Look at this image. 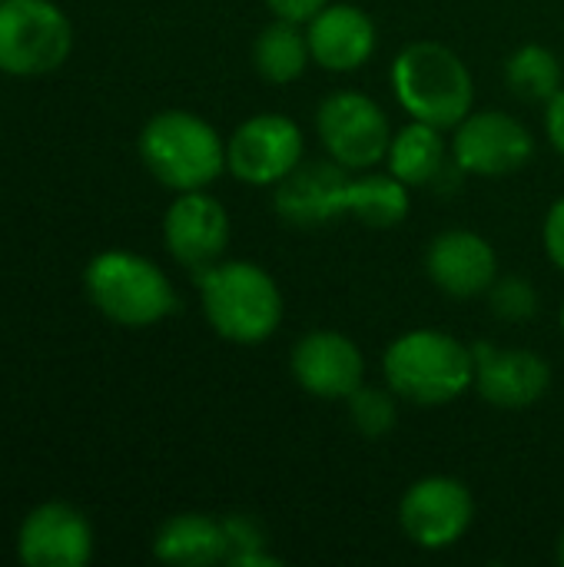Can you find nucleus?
Masks as SVG:
<instances>
[{
    "label": "nucleus",
    "instance_id": "nucleus-1",
    "mask_svg": "<svg viewBox=\"0 0 564 567\" xmlns=\"http://www.w3.org/2000/svg\"><path fill=\"white\" fill-rule=\"evenodd\" d=\"M386 382L412 405H449L475 382V355L459 339L416 329L399 336L382 359Z\"/></svg>",
    "mask_w": 564,
    "mask_h": 567
},
{
    "label": "nucleus",
    "instance_id": "nucleus-2",
    "mask_svg": "<svg viewBox=\"0 0 564 567\" xmlns=\"http://www.w3.org/2000/svg\"><path fill=\"white\" fill-rule=\"evenodd\" d=\"M203 312L216 336L256 346L279 329L283 296L273 276L256 262H213L196 272Z\"/></svg>",
    "mask_w": 564,
    "mask_h": 567
},
{
    "label": "nucleus",
    "instance_id": "nucleus-3",
    "mask_svg": "<svg viewBox=\"0 0 564 567\" xmlns=\"http://www.w3.org/2000/svg\"><path fill=\"white\" fill-rule=\"evenodd\" d=\"M86 299L100 316L123 329H146L176 309L170 276L146 256L126 249H103L83 269Z\"/></svg>",
    "mask_w": 564,
    "mask_h": 567
},
{
    "label": "nucleus",
    "instance_id": "nucleus-4",
    "mask_svg": "<svg viewBox=\"0 0 564 567\" xmlns=\"http://www.w3.org/2000/svg\"><path fill=\"white\" fill-rule=\"evenodd\" d=\"M136 146L150 176L176 193L206 189L226 166V143L189 110H163L150 116Z\"/></svg>",
    "mask_w": 564,
    "mask_h": 567
},
{
    "label": "nucleus",
    "instance_id": "nucleus-5",
    "mask_svg": "<svg viewBox=\"0 0 564 567\" xmlns=\"http://www.w3.org/2000/svg\"><path fill=\"white\" fill-rule=\"evenodd\" d=\"M392 90L412 120L439 130L459 126L472 113L475 86L462 56L442 43L419 40L392 63Z\"/></svg>",
    "mask_w": 564,
    "mask_h": 567
},
{
    "label": "nucleus",
    "instance_id": "nucleus-6",
    "mask_svg": "<svg viewBox=\"0 0 564 567\" xmlns=\"http://www.w3.org/2000/svg\"><path fill=\"white\" fill-rule=\"evenodd\" d=\"M73 23L53 0H0V73L43 76L66 63Z\"/></svg>",
    "mask_w": 564,
    "mask_h": 567
},
{
    "label": "nucleus",
    "instance_id": "nucleus-7",
    "mask_svg": "<svg viewBox=\"0 0 564 567\" xmlns=\"http://www.w3.org/2000/svg\"><path fill=\"white\" fill-rule=\"evenodd\" d=\"M316 130L336 163L346 169L376 166L392 143L389 120L376 100L356 90H339L322 100L316 113Z\"/></svg>",
    "mask_w": 564,
    "mask_h": 567
},
{
    "label": "nucleus",
    "instance_id": "nucleus-8",
    "mask_svg": "<svg viewBox=\"0 0 564 567\" xmlns=\"http://www.w3.org/2000/svg\"><path fill=\"white\" fill-rule=\"evenodd\" d=\"M302 163V130L283 113L246 120L226 143V166L249 186H269Z\"/></svg>",
    "mask_w": 564,
    "mask_h": 567
},
{
    "label": "nucleus",
    "instance_id": "nucleus-9",
    "mask_svg": "<svg viewBox=\"0 0 564 567\" xmlns=\"http://www.w3.org/2000/svg\"><path fill=\"white\" fill-rule=\"evenodd\" d=\"M472 515H475V502L469 488L445 475L416 482L399 505L402 532L425 551L452 548L469 532Z\"/></svg>",
    "mask_w": 564,
    "mask_h": 567
},
{
    "label": "nucleus",
    "instance_id": "nucleus-10",
    "mask_svg": "<svg viewBox=\"0 0 564 567\" xmlns=\"http://www.w3.org/2000/svg\"><path fill=\"white\" fill-rule=\"evenodd\" d=\"M535 153L532 133L502 110L469 113L455 133V163L472 176L519 173Z\"/></svg>",
    "mask_w": 564,
    "mask_h": 567
},
{
    "label": "nucleus",
    "instance_id": "nucleus-11",
    "mask_svg": "<svg viewBox=\"0 0 564 567\" xmlns=\"http://www.w3.org/2000/svg\"><path fill=\"white\" fill-rule=\"evenodd\" d=\"M17 558L27 567H83L93 558V528L80 508L43 502L20 522Z\"/></svg>",
    "mask_w": 564,
    "mask_h": 567
},
{
    "label": "nucleus",
    "instance_id": "nucleus-12",
    "mask_svg": "<svg viewBox=\"0 0 564 567\" xmlns=\"http://www.w3.org/2000/svg\"><path fill=\"white\" fill-rule=\"evenodd\" d=\"M349 186L352 176L346 173L342 163L309 159L276 183L273 206L283 223L299 229H316L349 213Z\"/></svg>",
    "mask_w": 564,
    "mask_h": 567
},
{
    "label": "nucleus",
    "instance_id": "nucleus-13",
    "mask_svg": "<svg viewBox=\"0 0 564 567\" xmlns=\"http://www.w3.org/2000/svg\"><path fill=\"white\" fill-rule=\"evenodd\" d=\"M163 239L173 259L193 272L209 269L229 246V216L203 189L180 193L163 216Z\"/></svg>",
    "mask_w": 564,
    "mask_h": 567
},
{
    "label": "nucleus",
    "instance_id": "nucleus-14",
    "mask_svg": "<svg viewBox=\"0 0 564 567\" xmlns=\"http://www.w3.org/2000/svg\"><path fill=\"white\" fill-rule=\"evenodd\" d=\"M475 355V389L495 409H529L535 405L552 382L548 362L532 349H499L492 342L472 346Z\"/></svg>",
    "mask_w": 564,
    "mask_h": 567
},
{
    "label": "nucleus",
    "instance_id": "nucleus-15",
    "mask_svg": "<svg viewBox=\"0 0 564 567\" xmlns=\"http://www.w3.org/2000/svg\"><path fill=\"white\" fill-rule=\"evenodd\" d=\"M293 375L296 382L319 399H349L366 375L362 352L342 332L316 329L302 336L293 349Z\"/></svg>",
    "mask_w": 564,
    "mask_h": 567
},
{
    "label": "nucleus",
    "instance_id": "nucleus-16",
    "mask_svg": "<svg viewBox=\"0 0 564 567\" xmlns=\"http://www.w3.org/2000/svg\"><path fill=\"white\" fill-rule=\"evenodd\" d=\"M425 266H429L432 282L455 299L482 296L485 289H492L499 276V259H495L492 243L469 229H449L435 236V243L429 246Z\"/></svg>",
    "mask_w": 564,
    "mask_h": 567
},
{
    "label": "nucleus",
    "instance_id": "nucleus-17",
    "mask_svg": "<svg viewBox=\"0 0 564 567\" xmlns=\"http://www.w3.org/2000/svg\"><path fill=\"white\" fill-rule=\"evenodd\" d=\"M306 37L312 60L336 73L359 70L376 53V23L362 7L352 3H326L309 20Z\"/></svg>",
    "mask_w": 564,
    "mask_h": 567
},
{
    "label": "nucleus",
    "instance_id": "nucleus-18",
    "mask_svg": "<svg viewBox=\"0 0 564 567\" xmlns=\"http://www.w3.org/2000/svg\"><path fill=\"white\" fill-rule=\"evenodd\" d=\"M153 558L176 567H206L226 561L223 522L199 512L166 518L153 538Z\"/></svg>",
    "mask_w": 564,
    "mask_h": 567
},
{
    "label": "nucleus",
    "instance_id": "nucleus-19",
    "mask_svg": "<svg viewBox=\"0 0 564 567\" xmlns=\"http://www.w3.org/2000/svg\"><path fill=\"white\" fill-rule=\"evenodd\" d=\"M389 173L399 176L406 186H425L442 176L445 169V140L442 130L422 120L402 126L389 143Z\"/></svg>",
    "mask_w": 564,
    "mask_h": 567
},
{
    "label": "nucleus",
    "instance_id": "nucleus-20",
    "mask_svg": "<svg viewBox=\"0 0 564 567\" xmlns=\"http://www.w3.org/2000/svg\"><path fill=\"white\" fill-rule=\"evenodd\" d=\"M309 60H312L309 37L299 30L296 20H286V17H276L269 27H263L253 43V63L259 76L269 83L299 80Z\"/></svg>",
    "mask_w": 564,
    "mask_h": 567
},
{
    "label": "nucleus",
    "instance_id": "nucleus-21",
    "mask_svg": "<svg viewBox=\"0 0 564 567\" xmlns=\"http://www.w3.org/2000/svg\"><path fill=\"white\" fill-rule=\"evenodd\" d=\"M349 213L372 226V229H389L409 216V193L399 176H362L352 179L349 186Z\"/></svg>",
    "mask_w": 564,
    "mask_h": 567
},
{
    "label": "nucleus",
    "instance_id": "nucleus-22",
    "mask_svg": "<svg viewBox=\"0 0 564 567\" xmlns=\"http://www.w3.org/2000/svg\"><path fill=\"white\" fill-rule=\"evenodd\" d=\"M562 60L539 43H529L515 50L505 63V80L515 90V96L529 103H548L562 90Z\"/></svg>",
    "mask_w": 564,
    "mask_h": 567
},
{
    "label": "nucleus",
    "instance_id": "nucleus-23",
    "mask_svg": "<svg viewBox=\"0 0 564 567\" xmlns=\"http://www.w3.org/2000/svg\"><path fill=\"white\" fill-rule=\"evenodd\" d=\"M349 415H352V425L362 432V439H386L396 422H399V405L389 392L382 389H366L359 385L352 395H349Z\"/></svg>",
    "mask_w": 564,
    "mask_h": 567
},
{
    "label": "nucleus",
    "instance_id": "nucleus-24",
    "mask_svg": "<svg viewBox=\"0 0 564 567\" xmlns=\"http://www.w3.org/2000/svg\"><path fill=\"white\" fill-rule=\"evenodd\" d=\"M223 532H226V565H279V558H273V555L266 551V535H263V528H259L253 518H246V515H229V518H223Z\"/></svg>",
    "mask_w": 564,
    "mask_h": 567
},
{
    "label": "nucleus",
    "instance_id": "nucleus-25",
    "mask_svg": "<svg viewBox=\"0 0 564 567\" xmlns=\"http://www.w3.org/2000/svg\"><path fill=\"white\" fill-rule=\"evenodd\" d=\"M492 312L505 322H522L539 312V292L522 276H505L492 282Z\"/></svg>",
    "mask_w": 564,
    "mask_h": 567
},
{
    "label": "nucleus",
    "instance_id": "nucleus-26",
    "mask_svg": "<svg viewBox=\"0 0 564 567\" xmlns=\"http://www.w3.org/2000/svg\"><path fill=\"white\" fill-rule=\"evenodd\" d=\"M545 249L548 259L564 272V199H558L545 219Z\"/></svg>",
    "mask_w": 564,
    "mask_h": 567
},
{
    "label": "nucleus",
    "instance_id": "nucleus-27",
    "mask_svg": "<svg viewBox=\"0 0 564 567\" xmlns=\"http://www.w3.org/2000/svg\"><path fill=\"white\" fill-rule=\"evenodd\" d=\"M329 0H266V7L276 13V17H286V20H296V23H309Z\"/></svg>",
    "mask_w": 564,
    "mask_h": 567
},
{
    "label": "nucleus",
    "instance_id": "nucleus-28",
    "mask_svg": "<svg viewBox=\"0 0 564 567\" xmlns=\"http://www.w3.org/2000/svg\"><path fill=\"white\" fill-rule=\"evenodd\" d=\"M545 126H548V140L555 143V150L564 156V86L548 100V116H545Z\"/></svg>",
    "mask_w": 564,
    "mask_h": 567
},
{
    "label": "nucleus",
    "instance_id": "nucleus-29",
    "mask_svg": "<svg viewBox=\"0 0 564 567\" xmlns=\"http://www.w3.org/2000/svg\"><path fill=\"white\" fill-rule=\"evenodd\" d=\"M558 561L564 565V535H562V545H558Z\"/></svg>",
    "mask_w": 564,
    "mask_h": 567
},
{
    "label": "nucleus",
    "instance_id": "nucleus-30",
    "mask_svg": "<svg viewBox=\"0 0 564 567\" xmlns=\"http://www.w3.org/2000/svg\"><path fill=\"white\" fill-rule=\"evenodd\" d=\"M562 329H564V306H562Z\"/></svg>",
    "mask_w": 564,
    "mask_h": 567
}]
</instances>
